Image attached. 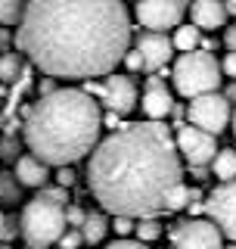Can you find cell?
<instances>
[{"label": "cell", "mask_w": 236, "mask_h": 249, "mask_svg": "<svg viewBox=\"0 0 236 249\" xmlns=\"http://www.w3.org/2000/svg\"><path fill=\"white\" fill-rule=\"evenodd\" d=\"M224 3H227V13L236 16V0H224Z\"/></svg>", "instance_id": "obj_34"}, {"label": "cell", "mask_w": 236, "mask_h": 249, "mask_svg": "<svg viewBox=\"0 0 236 249\" xmlns=\"http://www.w3.org/2000/svg\"><path fill=\"white\" fill-rule=\"evenodd\" d=\"M81 243H84L81 231H68L66 228V233L59 237V249H81Z\"/></svg>", "instance_id": "obj_24"}, {"label": "cell", "mask_w": 236, "mask_h": 249, "mask_svg": "<svg viewBox=\"0 0 236 249\" xmlns=\"http://www.w3.org/2000/svg\"><path fill=\"white\" fill-rule=\"evenodd\" d=\"M174 146H177V153L184 156V162L190 168H205V165H211V159H215V153H218V137L208 134V131H202V128H193V124L186 122V124H177Z\"/></svg>", "instance_id": "obj_8"}, {"label": "cell", "mask_w": 236, "mask_h": 249, "mask_svg": "<svg viewBox=\"0 0 236 249\" xmlns=\"http://www.w3.org/2000/svg\"><path fill=\"white\" fill-rule=\"evenodd\" d=\"M140 109L146 112L149 122H162V119H168V115L174 112V97H171V90L165 88L162 81H155V78H152V81L146 84V90H143Z\"/></svg>", "instance_id": "obj_14"}, {"label": "cell", "mask_w": 236, "mask_h": 249, "mask_svg": "<svg viewBox=\"0 0 236 249\" xmlns=\"http://www.w3.org/2000/svg\"><path fill=\"white\" fill-rule=\"evenodd\" d=\"M224 44H227V50H230V53H236V25H230V28H227V35H224Z\"/></svg>", "instance_id": "obj_32"}, {"label": "cell", "mask_w": 236, "mask_h": 249, "mask_svg": "<svg viewBox=\"0 0 236 249\" xmlns=\"http://www.w3.org/2000/svg\"><path fill=\"white\" fill-rule=\"evenodd\" d=\"M202 209L208 212V221H215V228L221 231L227 240L236 243V178L233 181H224L208 196V202Z\"/></svg>", "instance_id": "obj_10"}, {"label": "cell", "mask_w": 236, "mask_h": 249, "mask_svg": "<svg viewBox=\"0 0 236 249\" xmlns=\"http://www.w3.org/2000/svg\"><path fill=\"white\" fill-rule=\"evenodd\" d=\"M81 237H84V243H103V237L109 233V221L103 215H84V221H81Z\"/></svg>", "instance_id": "obj_17"}, {"label": "cell", "mask_w": 236, "mask_h": 249, "mask_svg": "<svg viewBox=\"0 0 236 249\" xmlns=\"http://www.w3.org/2000/svg\"><path fill=\"white\" fill-rule=\"evenodd\" d=\"M121 3H128V0H121ZM134 3H137V0H134Z\"/></svg>", "instance_id": "obj_39"}, {"label": "cell", "mask_w": 236, "mask_h": 249, "mask_svg": "<svg viewBox=\"0 0 236 249\" xmlns=\"http://www.w3.org/2000/svg\"><path fill=\"white\" fill-rule=\"evenodd\" d=\"M186 119H190L193 128H202L208 134H221V131L230 124L233 119V109H230V100L224 93H202V97H193L190 106H186Z\"/></svg>", "instance_id": "obj_6"}, {"label": "cell", "mask_w": 236, "mask_h": 249, "mask_svg": "<svg viewBox=\"0 0 236 249\" xmlns=\"http://www.w3.org/2000/svg\"><path fill=\"white\" fill-rule=\"evenodd\" d=\"M0 249H13V246H10V243H0Z\"/></svg>", "instance_id": "obj_37"}, {"label": "cell", "mask_w": 236, "mask_h": 249, "mask_svg": "<svg viewBox=\"0 0 236 249\" xmlns=\"http://www.w3.org/2000/svg\"><path fill=\"white\" fill-rule=\"evenodd\" d=\"M28 249H31V246H28Z\"/></svg>", "instance_id": "obj_40"}, {"label": "cell", "mask_w": 236, "mask_h": 249, "mask_svg": "<svg viewBox=\"0 0 236 249\" xmlns=\"http://www.w3.org/2000/svg\"><path fill=\"white\" fill-rule=\"evenodd\" d=\"M41 196L50 199V202H59V206H62V202H68V190L56 184V187H50V190H41Z\"/></svg>", "instance_id": "obj_25"}, {"label": "cell", "mask_w": 236, "mask_h": 249, "mask_svg": "<svg viewBox=\"0 0 236 249\" xmlns=\"http://www.w3.org/2000/svg\"><path fill=\"white\" fill-rule=\"evenodd\" d=\"M221 75L236 78V53H227V56H224V62H221Z\"/></svg>", "instance_id": "obj_30"}, {"label": "cell", "mask_w": 236, "mask_h": 249, "mask_svg": "<svg viewBox=\"0 0 236 249\" xmlns=\"http://www.w3.org/2000/svg\"><path fill=\"white\" fill-rule=\"evenodd\" d=\"M227 249H236V243H233V246H227Z\"/></svg>", "instance_id": "obj_38"}, {"label": "cell", "mask_w": 236, "mask_h": 249, "mask_svg": "<svg viewBox=\"0 0 236 249\" xmlns=\"http://www.w3.org/2000/svg\"><path fill=\"white\" fill-rule=\"evenodd\" d=\"M103 131V109L81 88H56L25 112V143L50 168L75 165L93 153Z\"/></svg>", "instance_id": "obj_3"}, {"label": "cell", "mask_w": 236, "mask_h": 249, "mask_svg": "<svg viewBox=\"0 0 236 249\" xmlns=\"http://www.w3.org/2000/svg\"><path fill=\"white\" fill-rule=\"evenodd\" d=\"M177 53H193V50H202V31L193 25H177L174 28V37H171Z\"/></svg>", "instance_id": "obj_16"}, {"label": "cell", "mask_w": 236, "mask_h": 249, "mask_svg": "<svg viewBox=\"0 0 236 249\" xmlns=\"http://www.w3.org/2000/svg\"><path fill=\"white\" fill-rule=\"evenodd\" d=\"M134 50L140 53L146 72H159V69H165L171 62V56H174V44H171V37L165 35V31H143V35H137Z\"/></svg>", "instance_id": "obj_12"}, {"label": "cell", "mask_w": 236, "mask_h": 249, "mask_svg": "<svg viewBox=\"0 0 236 249\" xmlns=\"http://www.w3.org/2000/svg\"><path fill=\"white\" fill-rule=\"evenodd\" d=\"M28 0H0V25H19Z\"/></svg>", "instance_id": "obj_19"}, {"label": "cell", "mask_w": 236, "mask_h": 249, "mask_svg": "<svg viewBox=\"0 0 236 249\" xmlns=\"http://www.w3.org/2000/svg\"><path fill=\"white\" fill-rule=\"evenodd\" d=\"M106 249H149L146 243H140V240H128V237H121V240H115V243H109Z\"/></svg>", "instance_id": "obj_28"}, {"label": "cell", "mask_w": 236, "mask_h": 249, "mask_svg": "<svg viewBox=\"0 0 236 249\" xmlns=\"http://www.w3.org/2000/svg\"><path fill=\"white\" fill-rule=\"evenodd\" d=\"M190 199H196V193H190V190H186V184L180 181L177 187H171V190H168V196H165V209H168V212H180Z\"/></svg>", "instance_id": "obj_20"}, {"label": "cell", "mask_w": 236, "mask_h": 249, "mask_svg": "<svg viewBox=\"0 0 236 249\" xmlns=\"http://www.w3.org/2000/svg\"><path fill=\"white\" fill-rule=\"evenodd\" d=\"M227 3L224 0H190V22L199 31H215L227 25Z\"/></svg>", "instance_id": "obj_13"}, {"label": "cell", "mask_w": 236, "mask_h": 249, "mask_svg": "<svg viewBox=\"0 0 236 249\" xmlns=\"http://www.w3.org/2000/svg\"><path fill=\"white\" fill-rule=\"evenodd\" d=\"M84 215H87L84 209H78V206H68V209H66V224H68V228H81Z\"/></svg>", "instance_id": "obj_27"}, {"label": "cell", "mask_w": 236, "mask_h": 249, "mask_svg": "<svg viewBox=\"0 0 236 249\" xmlns=\"http://www.w3.org/2000/svg\"><path fill=\"white\" fill-rule=\"evenodd\" d=\"M100 103L106 106V112L115 115H131L137 109V84H134L131 75H109L103 81V97Z\"/></svg>", "instance_id": "obj_11"}, {"label": "cell", "mask_w": 236, "mask_h": 249, "mask_svg": "<svg viewBox=\"0 0 236 249\" xmlns=\"http://www.w3.org/2000/svg\"><path fill=\"white\" fill-rule=\"evenodd\" d=\"M211 171L221 181H233L236 178V150H218L211 159Z\"/></svg>", "instance_id": "obj_18"}, {"label": "cell", "mask_w": 236, "mask_h": 249, "mask_svg": "<svg viewBox=\"0 0 236 249\" xmlns=\"http://www.w3.org/2000/svg\"><path fill=\"white\" fill-rule=\"evenodd\" d=\"M3 240H6V215L0 212V243H3Z\"/></svg>", "instance_id": "obj_33"}, {"label": "cell", "mask_w": 236, "mask_h": 249, "mask_svg": "<svg viewBox=\"0 0 236 249\" xmlns=\"http://www.w3.org/2000/svg\"><path fill=\"white\" fill-rule=\"evenodd\" d=\"M16 75H22L19 53H3L0 56V81H16Z\"/></svg>", "instance_id": "obj_22"}, {"label": "cell", "mask_w": 236, "mask_h": 249, "mask_svg": "<svg viewBox=\"0 0 236 249\" xmlns=\"http://www.w3.org/2000/svg\"><path fill=\"white\" fill-rule=\"evenodd\" d=\"M171 249H224V233L208 218H190L171 233Z\"/></svg>", "instance_id": "obj_9"}, {"label": "cell", "mask_w": 236, "mask_h": 249, "mask_svg": "<svg viewBox=\"0 0 236 249\" xmlns=\"http://www.w3.org/2000/svg\"><path fill=\"white\" fill-rule=\"evenodd\" d=\"M13 178L22 187H44L53 175H50V165H47V162H41L37 156L25 153V156H19V159H16V175Z\"/></svg>", "instance_id": "obj_15"}, {"label": "cell", "mask_w": 236, "mask_h": 249, "mask_svg": "<svg viewBox=\"0 0 236 249\" xmlns=\"http://www.w3.org/2000/svg\"><path fill=\"white\" fill-rule=\"evenodd\" d=\"M224 97H227V100H230V103H236V84H233V88H230V90H227V93H224Z\"/></svg>", "instance_id": "obj_35"}, {"label": "cell", "mask_w": 236, "mask_h": 249, "mask_svg": "<svg viewBox=\"0 0 236 249\" xmlns=\"http://www.w3.org/2000/svg\"><path fill=\"white\" fill-rule=\"evenodd\" d=\"M66 206L50 202L44 196L25 202L19 215V233L25 237V243L31 249H50L53 243H59V237L66 233Z\"/></svg>", "instance_id": "obj_4"}, {"label": "cell", "mask_w": 236, "mask_h": 249, "mask_svg": "<svg viewBox=\"0 0 236 249\" xmlns=\"http://www.w3.org/2000/svg\"><path fill=\"white\" fill-rule=\"evenodd\" d=\"M177 93H184L186 100L202 97V93H215L221 88L224 75H221V62L215 59V53L208 50H193V53H180L174 69H171Z\"/></svg>", "instance_id": "obj_5"}, {"label": "cell", "mask_w": 236, "mask_h": 249, "mask_svg": "<svg viewBox=\"0 0 236 249\" xmlns=\"http://www.w3.org/2000/svg\"><path fill=\"white\" fill-rule=\"evenodd\" d=\"M103 128L118 131V128H121V115H115V112H103Z\"/></svg>", "instance_id": "obj_31"}, {"label": "cell", "mask_w": 236, "mask_h": 249, "mask_svg": "<svg viewBox=\"0 0 236 249\" xmlns=\"http://www.w3.org/2000/svg\"><path fill=\"white\" fill-rule=\"evenodd\" d=\"M180 178V153L165 122L121 124L93 146L87 162L90 193L109 215L155 218Z\"/></svg>", "instance_id": "obj_2"}, {"label": "cell", "mask_w": 236, "mask_h": 249, "mask_svg": "<svg viewBox=\"0 0 236 249\" xmlns=\"http://www.w3.org/2000/svg\"><path fill=\"white\" fill-rule=\"evenodd\" d=\"M16 47L50 78L112 75L131 47L121 0H28Z\"/></svg>", "instance_id": "obj_1"}, {"label": "cell", "mask_w": 236, "mask_h": 249, "mask_svg": "<svg viewBox=\"0 0 236 249\" xmlns=\"http://www.w3.org/2000/svg\"><path fill=\"white\" fill-rule=\"evenodd\" d=\"M134 233H137L140 243H152V240L162 237V224L155 221V218H140V221L134 224Z\"/></svg>", "instance_id": "obj_21"}, {"label": "cell", "mask_w": 236, "mask_h": 249, "mask_svg": "<svg viewBox=\"0 0 236 249\" xmlns=\"http://www.w3.org/2000/svg\"><path fill=\"white\" fill-rule=\"evenodd\" d=\"M124 66H128L131 69V72H137V69H143V59H140V53L137 50H128V53H124Z\"/></svg>", "instance_id": "obj_29"}, {"label": "cell", "mask_w": 236, "mask_h": 249, "mask_svg": "<svg viewBox=\"0 0 236 249\" xmlns=\"http://www.w3.org/2000/svg\"><path fill=\"white\" fill-rule=\"evenodd\" d=\"M112 231L118 233V237H131V233H134V218H128V215H112Z\"/></svg>", "instance_id": "obj_23"}, {"label": "cell", "mask_w": 236, "mask_h": 249, "mask_svg": "<svg viewBox=\"0 0 236 249\" xmlns=\"http://www.w3.org/2000/svg\"><path fill=\"white\" fill-rule=\"evenodd\" d=\"M190 0H137L134 3V19L146 31H165L177 28L184 22Z\"/></svg>", "instance_id": "obj_7"}, {"label": "cell", "mask_w": 236, "mask_h": 249, "mask_svg": "<svg viewBox=\"0 0 236 249\" xmlns=\"http://www.w3.org/2000/svg\"><path fill=\"white\" fill-rule=\"evenodd\" d=\"M53 178H56V184H59V187H66V190L75 184V171H72V165H62V168H56V175H53Z\"/></svg>", "instance_id": "obj_26"}, {"label": "cell", "mask_w": 236, "mask_h": 249, "mask_svg": "<svg viewBox=\"0 0 236 249\" xmlns=\"http://www.w3.org/2000/svg\"><path fill=\"white\" fill-rule=\"evenodd\" d=\"M230 122H233V134H236V112H233V119H230Z\"/></svg>", "instance_id": "obj_36"}]
</instances>
